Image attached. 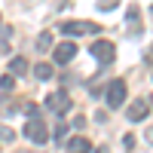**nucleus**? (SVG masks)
<instances>
[{
	"instance_id": "obj_1",
	"label": "nucleus",
	"mask_w": 153,
	"mask_h": 153,
	"mask_svg": "<svg viewBox=\"0 0 153 153\" xmlns=\"http://www.w3.org/2000/svg\"><path fill=\"white\" fill-rule=\"evenodd\" d=\"M25 138H28L31 144H37V147H40V144H46V141H49V132H46V123H43L40 117H34V120H28V123H25Z\"/></svg>"
},
{
	"instance_id": "obj_2",
	"label": "nucleus",
	"mask_w": 153,
	"mask_h": 153,
	"mask_svg": "<svg viewBox=\"0 0 153 153\" xmlns=\"http://www.w3.org/2000/svg\"><path fill=\"white\" fill-rule=\"evenodd\" d=\"M101 28L95 22H61V34L65 37H83V34H98Z\"/></svg>"
},
{
	"instance_id": "obj_3",
	"label": "nucleus",
	"mask_w": 153,
	"mask_h": 153,
	"mask_svg": "<svg viewBox=\"0 0 153 153\" xmlns=\"http://www.w3.org/2000/svg\"><path fill=\"white\" fill-rule=\"evenodd\" d=\"M104 98H107V107H110V110L123 107V104H126V83H123V80H110Z\"/></svg>"
},
{
	"instance_id": "obj_4",
	"label": "nucleus",
	"mask_w": 153,
	"mask_h": 153,
	"mask_svg": "<svg viewBox=\"0 0 153 153\" xmlns=\"http://www.w3.org/2000/svg\"><path fill=\"white\" fill-rule=\"evenodd\" d=\"M89 52H92L101 65H110V61L117 58V46H113L110 40H95L92 46H89Z\"/></svg>"
},
{
	"instance_id": "obj_5",
	"label": "nucleus",
	"mask_w": 153,
	"mask_h": 153,
	"mask_svg": "<svg viewBox=\"0 0 153 153\" xmlns=\"http://www.w3.org/2000/svg\"><path fill=\"white\" fill-rule=\"evenodd\" d=\"M46 107L61 117V113H68V110H71V95L65 92V89H61V92H49V95H46Z\"/></svg>"
},
{
	"instance_id": "obj_6",
	"label": "nucleus",
	"mask_w": 153,
	"mask_h": 153,
	"mask_svg": "<svg viewBox=\"0 0 153 153\" xmlns=\"http://www.w3.org/2000/svg\"><path fill=\"white\" fill-rule=\"evenodd\" d=\"M55 61H58V65H68V61H74V55H76V46L71 43V40H65V43H58L55 46Z\"/></svg>"
},
{
	"instance_id": "obj_7",
	"label": "nucleus",
	"mask_w": 153,
	"mask_h": 153,
	"mask_svg": "<svg viewBox=\"0 0 153 153\" xmlns=\"http://www.w3.org/2000/svg\"><path fill=\"white\" fill-rule=\"evenodd\" d=\"M132 123H141V120H147V101L144 98H138V101H132L129 104V113H126Z\"/></svg>"
},
{
	"instance_id": "obj_8",
	"label": "nucleus",
	"mask_w": 153,
	"mask_h": 153,
	"mask_svg": "<svg viewBox=\"0 0 153 153\" xmlns=\"http://www.w3.org/2000/svg\"><path fill=\"white\" fill-rule=\"evenodd\" d=\"M89 150H92V141H89V138H83V135L68 138V153H89Z\"/></svg>"
},
{
	"instance_id": "obj_9",
	"label": "nucleus",
	"mask_w": 153,
	"mask_h": 153,
	"mask_svg": "<svg viewBox=\"0 0 153 153\" xmlns=\"http://www.w3.org/2000/svg\"><path fill=\"white\" fill-rule=\"evenodd\" d=\"M9 74H12V76H25V74H28V58L16 55V58L9 61Z\"/></svg>"
},
{
	"instance_id": "obj_10",
	"label": "nucleus",
	"mask_w": 153,
	"mask_h": 153,
	"mask_svg": "<svg viewBox=\"0 0 153 153\" xmlns=\"http://www.w3.org/2000/svg\"><path fill=\"white\" fill-rule=\"evenodd\" d=\"M34 74H37V80H43V83H46V80H52V76H55V68H52V65H43V61H40V65L34 68Z\"/></svg>"
},
{
	"instance_id": "obj_11",
	"label": "nucleus",
	"mask_w": 153,
	"mask_h": 153,
	"mask_svg": "<svg viewBox=\"0 0 153 153\" xmlns=\"http://www.w3.org/2000/svg\"><path fill=\"white\" fill-rule=\"evenodd\" d=\"M37 49H40V52H46V49H52V34H49V31H43L40 37H37Z\"/></svg>"
},
{
	"instance_id": "obj_12",
	"label": "nucleus",
	"mask_w": 153,
	"mask_h": 153,
	"mask_svg": "<svg viewBox=\"0 0 153 153\" xmlns=\"http://www.w3.org/2000/svg\"><path fill=\"white\" fill-rule=\"evenodd\" d=\"M12 86H16V76H12V74H6V76H0V89H3V92H9Z\"/></svg>"
},
{
	"instance_id": "obj_13",
	"label": "nucleus",
	"mask_w": 153,
	"mask_h": 153,
	"mask_svg": "<svg viewBox=\"0 0 153 153\" xmlns=\"http://www.w3.org/2000/svg\"><path fill=\"white\" fill-rule=\"evenodd\" d=\"M55 141H58V144H61V141H68V126H65V123H58V126H55Z\"/></svg>"
},
{
	"instance_id": "obj_14",
	"label": "nucleus",
	"mask_w": 153,
	"mask_h": 153,
	"mask_svg": "<svg viewBox=\"0 0 153 153\" xmlns=\"http://www.w3.org/2000/svg\"><path fill=\"white\" fill-rule=\"evenodd\" d=\"M129 25L138 28V6H129Z\"/></svg>"
},
{
	"instance_id": "obj_15",
	"label": "nucleus",
	"mask_w": 153,
	"mask_h": 153,
	"mask_svg": "<svg viewBox=\"0 0 153 153\" xmlns=\"http://www.w3.org/2000/svg\"><path fill=\"white\" fill-rule=\"evenodd\" d=\"M120 0H98V9H110V6H117Z\"/></svg>"
},
{
	"instance_id": "obj_16",
	"label": "nucleus",
	"mask_w": 153,
	"mask_h": 153,
	"mask_svg": "<svg viewBox=\"0 0 153 153\" xmlns=\"http://www.w3.org/2000/svg\"><path fill=\"white\" fill-rule=\"evenodd\" d=\"M0 135H3L6 141H12V138H16V132H12V129H3V126H0Z\"/></svg>"
},
{
	"instance_id": "obj_17",
	"label": "nucleus",
	"mask_w": 153,
	"mask_h": 153,
	"mask_svg": "<svg viewBox=\"0 0 153 153\" xmlns=\"http://www.w3.org/2000/svg\"><path fill=\"white\" fill-rule=\"evenodd\" d=\"M144 138H147V141L153 144V129H147V135H144Z\"/></svg>"
}]
</instances>
